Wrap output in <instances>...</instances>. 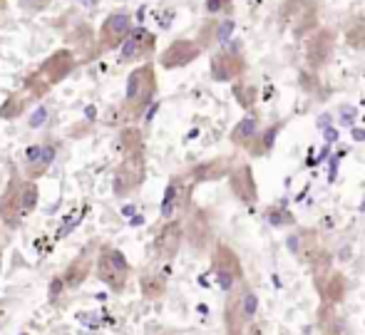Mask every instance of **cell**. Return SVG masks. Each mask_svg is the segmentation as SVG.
<instances>
[{
  "mask_svg": "<svg viewBox=\"0 0 365 335\" xmlns=\"http://www.w3.org/2000/svg\"><path fill=\"white\" fill-rule=\"evenodd\" d=\"M40 204L38 182L25 179L18 169L13 167L10 179L0 194V221L8 231H18L25 224V219L33 216V211Z\"/></svg>",
  "mask_w": 365,
  "mask_h": 335,
  "instance_id": "cell-1",
  "label": "cell"
},
{
  "mask_svg": "<svg viewBox=\"0 0 365 335\" xmlns=\"http://www.w3.org/2000/svg\"><path fill=\"white\" fill-rule=\"evenodd\" d=\"M159 92L157 82V67L154 63H140L127 75L125 82V97L120 105V117L125 125H135L137 120L145 117V112L152 107L154 97Z\"/></svg>",
  "mask_w": 365,
  "mask_h": 335,
  "instance_id": "cell-2",
  "label": "cell"
},
{
  "mask_svg": "<svg viewBox=\"0 0 365 335\" xmlns=\"http://www.w3.org/2000/svg\"><path fill=\"white\" fill-rule=\"evenodd\" d=\"M75 67H77V60H75L73 50H58V53H53L48 60H43V65H40L38 70H33L25 77L23 92L30 100H40V97L48 95L53 87H58L63 80H68Z\"/></svg>",
  "mask_w": 365,
  "mask_h": 335,
  "instance_id": "cell-3",
  "label": "cell"
},
{
  "mask_svg": "<svg viewBox=\"0 0 365 335\" xmlns=\"http://www.w3.org/2000/svg\"><path fill=\"white\" fill-rule=\"evenodd\" d=\"M259 316V296L249 283H239L226 293L224 303V331L226 335H246V328Z\"/></svg>",
  "mask_w": 365,
  "mask_h": 335,
  "instance_id": "cell-4",
  "label": "cell"
},
{
  "mask_svg": "<svg viewBox=\"0 0 365 335\" xmlns=\"http://www.w3.org/2000/svg\"><path fill=\"white\" fill-rule=\"evenodd\" d=\"M95 278L100 283H105L112 293H125L127 286H130V278H132V264L127 261V256L122 254L120 249L115 246L105 244L97 249L95 254V268H92Z\"/></svg>",
  "mask_w": 365,
  "mask_h": 335,
  "instance_id": "cell-5",
  "label": "cell"
},
{
  "mask_svg": "<svg viewBox=\"0 0 365 335\" xmlns=\"http://www.w3.org/2000/svg\"><path fill=\"white\" fill-rule=\"evenodd\" d=\"M147 179V157L145 149L142 152H132L127 157H120L112 174V192L117 199H127L135 192H140V187Z\"/></svg>",
  "mask_w": 365,
  "mask_h": 335,
  "instance_id": "cell-6",
  "label": "cell"
},
{
  "mask_svg": "<svg viewBox=\"0 0 365 335\" xmlns=\"http://www.w3.org/2000/svg\"><path fill=\"white\" fill-rule=\"evenodd\" d=\"M60 152L58 139H43V142H33L20 152V174L30 182H38L50 172Z\"/></svg>",
  "mask_w": 365,
  "mask_h": 335,
  "instance_id": "cell-7",
  "label": "cell"
},
{
  "mask_svg": "<svg viewBox=\"0 0 365 335\" xmlns=\"http://www.w3.org/2000/svg\"><path fill=\"white\" fill-rule=\"evenodd\" d=\"M212 273L217 278L219 288L224 293H231L239 283H244V266L241 259L229 244H214L212 251Z\"/></svg>",
  "mask_w": 365,
  "mask_h": 335,
  "instance_id": "cell-8",
  "label": "cell"
},
{
  "mask_svg": "<svg viewBox=\"0 0 365 335\" xmlns=\"http://www.w3.org/2000/svg\"><path fill=\"white\" fill-rule=\"evenodd\" d=\"M192 194H194V182L187 174H174L169 179L167 189H164L162 204H159V216L164 221L169 219H182L192 206Z\"/></svg>",
  "mask_w": 365,
  "mask_h": 335,
  "instance_id": "cell-9",
  "label": "cell"
},
{
  "mask_svg": "<svg viewBox=\"0 0 365 335\" xmlns=\"http://www.w3.org/2000/svg\"><path fill=\"white\" fill-rule=\"evenodd\" d=\"M135 28V20H132L130 13H122V10H115L110 13L105 20H102L100 30H97V55H107L112 50H117L125 38L130 35V30Z\"/></svg>",
  "mask_w": 365,
  "mask_h": 335,
  "instance_id": "cell-10",
  "label": "cell"
},
{
  "mask_svg": "<svg viewBox=\"0 0 365 335\" xmlns=\"http://www.w3.org/2000/svg\"><path fill=\"white\" fill-rule=\"evenodd\" d=\"M120 55L117 63L120 65H140L147 63L157 50V35L147 28H132L130 35L125 38V43L120 45Z\"/></svg>",
  "mask_w": 365,
  "mask_h": 335,
  "instance_id": "cell-11",
  "label": "cell"
},
{
  "mask_svg": "<svg viewBox=\"0 0 365 335\" xmlns=\"http://www.w3.org/2000/svg\"><path fill=\"white\" fill-rule=\"evenodd\" d=\"M336 50V33L328 28H316L306 35V63L313 72L323 70Z\"/></svg>",
  "mask_w": 365,
  "mask_h": 335,
  "instance_id": "cell-12",
  "label": "cell"
},
{
  "mask_svg": "<svg viewBox=\"0 0 365 335\" xmlns=\"http://www.w3.org/2000/svg\"><path fill=\"white\" fill-rule=\"evenodd\" d=\"M281 18L291 25L296 35H308L318 28V15L313 0H284L281 5Z\"/></svg>",
  "mask_w": 365,
  "mask_h": 335,
  "instance_id": "cell-13",
  "label": "cell"
},
{
  "mask_svg": "<svg viewBox=\"0 0 365 335\" xmlns=\"http://www.w3.org/2000/svg\"><path fill=\"white\" fill-rule=\"evenodd\" d=\"M184 244V224L182 219H169L162 224L157 239H154V256L164 264L177 259L179 249Z\"/></svg>",
  "mask_w": 365,
  "mask_h": 335,
  "instance_id": "cell-14",
  "label": "cell"
},
{
  "mask_svg": "<svg viewBox=\"0 0 365 335\" xmlns=\"http://www.w3.org/2000/svg\"><path fill=\"white\" fill-rule=\"evenodd\" d=\"M202 53H204V50H202V45H199L197 40L179 38V40L169 43L167 48L162 50V55H159V65H162L164 70H179V67L192 65Z\"/></svg>",
  "mask_w": 365,
  "mask_h": 335,
  "instance_id": "cell-15",
  "label": "cell"
},
{
  "mask_svg": "<svg viewBox=\"0 0 365 335\" xmlns=\"http://www.w3.org/2000/svg\"><path fill=\"white\" fill-rule=\"evenodd\" d=\"M209 72L217 82H236L246 72V60L239 50H219L209 60Z\"/></svg>",
  "mask_w": 365,
  "mask_h": 335,
  "instance_id": "cell-16",
  "label": "cell"
},
{
  "mask_svg": "<svg viewBox=\"0 0 365 335\" xmlns=\"http://www.w3.org/2000/svg\"><path fill=\"white\" fill-rule=\"evenodd\" d=\"M229 187L231 194L241 201V204H256L259 201V187H256V179H254V169L251 164H236L231 167L229 172Z\"/></svg>",
  "mask_w": 365,
  "mask_h": 335,
  "instance_id": "cell-17",
  "label": "cell"
},
{
  "mask_svg": "<svg viewBox=\"0 0 365 335\" xmlns=\"http://www.w3.org/2000/svg\"><path fill=\"white\" fill-rule=\"evenodd\" d=\"M92 268H95V256H92V246H87V249H82V254H77L68 264V268L60 273V281H63L65 291H77V288L92 276Z\"/></svg>",
  "mask_w": 365,
  "mask_h": 335,
  "instance_id": "cell-18",
  "label": "cell"
},
{
  "mask_svg": "<svg viewBox=\"0 0 365 335\" xmlns=\"http://www.w3.org/2000/svg\"><path fill=\"white\" fill-rule=\"evenodd\" d=\"M231 159L229 157H217V159H209V162H202L197 167H192L187 172V177L197 184H204V182H219V179H226L231 172Z\"/></svg>",
  "mask_w": 365,
  "mask_h": 335,
  "instance_id": "cell-19",
  "label": "cell"
},
{
  "mask_svg": "<svg viewBox=\"0 0 365 335\" xmlns=\"http://www.w3.org/2000/svg\"><path fill=\"white\" fill-rule=\"evenodd\" d=\"M316 291L321 293V298L326 303L338 306V303H343V298L348 296V278L343 276L341 271H331L321 283H318Z\"/></svg>",
  "mask_w": 365,
  "mask_h": 335,
  "instance_id": "cell-20",
  "label": "cell"
},
{
  "mask_svg": "<svg viewBox=\"0 0 365 335\" xmlns=\"http://www.w3.org/2000/svg\"><path fill=\"white\" fill-rule=\"evenodd\" d=\"M259 132H261V117L256 115V112H246V115L239 120V125L231 130L229 139H231V144H234V147L244 149Z\"/></svg>",
  "mask_w": 365,
  "mask_h": 335,
  "instance_id": "cell-21",
  "label": "cell"
},
{
  "mask_svg": "<svg viewBox=\"0 0 365 335\" xmlns=\"http://www.w3.org/2000/svg\"><path fill=\"white\" fill-rule=\"evenodd\" d=\"M140 291H142V296H145L147 301H159V298H164V293H167V273L154 271V268L142 271Z\"/></svg>",
  "mask_w": 365,
  "mask_h": 335,
  "instance_id": "cell-22",
  "label": "cell"
},
{
  "mask_svg": "<svg viewBox=\"0 0 365 335\" xmlns=\"http://www.w3.org/2000/svg\"><path fill=\"white\" fill-rule=\"evenodd\" d=\"M318 328H321L323 335H348L346 321L336 313V306L326 301L318 308Z\"/></svg>",
  "mask_w": 365,
  "mask_h": 335,
  "instance_id": "cell-23",
  "label": "cell"
},
{
  "mask_svg": "<svg viewBox=\"0 0 365 335\" xmlns=\"http://www.w3.org/2000/svg\"><path fill=\"white\" fill-rule=\"evenodd\" d=\"M115 149L120 152V157H127L132 152H142L145 149V137H142V132L135 125H127L122 127L120 137L115 142Z\"/></svg>",
  "mask_w": 365,
  "mask_h": 335,
  "instance_id": "cell-24",
  "label": "cell"
},
{
  "mask_svg": "<svg viewBox=\"0 0 365 335\" xmlns=\"http://www.w3.org/2000/svg\"><path fill=\"white\" fill-rule=\"evenodd\" d=\"M279 132H281V125H274V127H269V130H261L244 149L251 154V157H266V154L274 149V142H276V137H279Z\"/></svg>",
  "mask_w": 365,
  "mask_h": 335,
  "instance_id": "cell-25",
  "label": "cell"
},
{
  "mask_svg": "<svg viewBox=\"0 0 365 335\" xmlns=\"http://www.w3.org/2000/svg\"><path fill=\"white\" fill-rule=\"evenodd\" d=\"M28 102H30V97L25 95V92H15V95H10L8 100L0 105V117L8 122L18 120V117L28 110Z\"/></svg>",
  "mask_w": 365,
  "mask_h": 335,
  "instance_id": "cell-26",
  "label": "cell"
},
{
  "mask_svg": "<svg viewBox=\"0 0 365 335\" xmlns=\"http://www.w3.org/2000/svg\"><path fill=\"white\" fill-rule=\"evenodd\" d=\"M234 95L236 100H239V105L244 107V110H251L256 102V87L251 85V82H234Z\"/></svg>",
  "mask_w": 365,
  "mask_h": 335,
  "instance_id": "cell-27",
  "label": "cell"
},
{
  "mask_svg": "<svg viewBox=\"0 0 365 335\" xmlns=\"http://www.w3.org/2000/svg\"><path fill=\"white\" fill-rule=\"evenodd\" d=\"M53 5V0H18V8L28 15H38L43 10H48Z\"/></svg>",
  "mask_w": 365,
  "mask_h": 335,
  "instance_id": "cell-28",
  "label": "cell"
},
{
  "mask_svg": "<svg viewBox=\"0 0 365 335\" xmlns=\"http://www.w3.org/2000/svg\"><path fill=\"white\" fill-rule=\"evenodd\" d=\"M204 8H207L209 15H229L234 5H231V0H207Z\"/></svg>",
  "mask_w": 365,
  "mask_h": 335,
  "instance_id": "cell-29",
  "label": "cell"
},
{
  "mask_svg": "<svg viewBox=\"0 0 365 335\" xmlns=\"http://www.w3.org/2000/svg\"><path fill=\"white\" fill-rule=\"evenodd\" d=\"M266 219H269V224H274V226L293 224V216L289 214V211H284V209H269V211H266Z\"/></svg>",
  "mask_w": 365,
  "mask_h": 335,
  "instance_id": "cell-30",
  "label": "cell"
},
{
  "mask_svg": "<svg viewBox=\"0 0 365 335\" xmlns=\"http://www.w3.org/2000/svg\"><path fill=\"white\" fill-rule=\"evenodd\" d=\"M234 33V20H219L217 23V43H229V35Z\"/></svg>",
  "mask_w": 365,
  "mask_h": 335,
  "instance_id": "cell-31",
  "label": "cell"
},
{
  "mask_svg": "<svg viewBox=\"0 0 365 335\" xmlns=\"http://www.w3.org/2000/svg\"><path fill=\"white\" fill-rule=\"evenodd\" d=\"M348 43H351L353 48H361L365 43V25H351V28H348Z\"/></svg>",
  "mask_w": 365,
  "mask_h": 335,
  "instance_id": "cell-32",
  "label": "cell"
},
{
  "mask_svg": "<svg viewBox=\"0 0 365 335\" xmlns=\"http://www.w3.org/2000/svg\"><path fill=\"white\" fill-rule=\"evenodd\" d=\"M0 273H3V249H0Z\"/></svg>",
  "mask_w": 365,
  "mask_h": 335,
  "instance_id": "cell-33",
  "label": "cell"
},
{
  "mask_svg": "<svg viewBox=\"0 0 365 335\" xmlns=\"http://www.w3.org/2000/svg\"><path fill=\"white\" fill-rule=\"evenodd\" d=\"M5 3H8V0H0V8H5Z\"/></svg>",
  "mask_w": 365,
  "mask_h": 335,
  "instance_id": "cell-34",
  "label": "cell"
},
{
  "mask_svg": "<svg viewBox=\"0 0 365 335\" xmlns=\"http://www.w3.org/2000/svg\"><path fill=\"white\" fill-rule=\"evenodd\" d=\"M18 335H30V333H18Z\"/></svg>",
  "mask_w": 365,
  "mask_h": 335,
  "instance_id": "cell-35",
  "label": "cell"
},
{
  "mask_svg": "<svg viewBox=\"0 0 365 335\" xmlns=\"http://www.w3.org/2000/svg\"><path fill=\"white\" fill-rule=\"evenodd\" d=\"M0 10H3V8H0Z\"/></svg>",
  "mask_w": 365,
  "mask_h": 335,
  "instance_id": "cell-36",
  "label": "cell"
}]
</instances>
